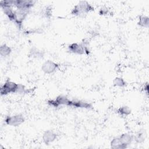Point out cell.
Listing matches in <instances>:
<instances>
[{
    "instance_id": "19",
    "label": "cell",
    "mask_w": 149,
    "mask_h": 149,
    "mask_svg": "<svg viewBox=\"0 0 149 149\" xmlns=\"http://www.w3.org/2000/svg\"><path fill=\"white\" fill-rule=\"evenodd\" d=\"M99 13L100 15H107L109 13V10L107 8H101L100 11H99Z\"/></svg>"
},
{
    "instance_id": "12",
    "label": "cell",
    "mask_w": 149,
    "mask_h": 149,
    "mask_svg": "<svg viewBox=\"0 0 149 149\" xmlns=\"http://www.w3.org/2000/svg\"><path fill=\"white\" fill-rule=\"evenodd\" d=\"M29 56L33 58L40 59L44 56V52L38 48L34 47L30 49L29 52Z\"/></svg>"
},
{
    "instance_id": "8",
    "label": "cell",
    "mask_w": 149,
    "mask_h": 149,
    "mask_svg": "<svg viewBox=\"0 0 149 149\" xmlns=\"http://www.w3.org/2000/svg\"><path fill=\"white\" fill-rule=\"evenodd\" d=\"M35 2L34 1L30 0H13V6L16 7V9L30 10L34 5Z\"/></svg>"
},
{
    "instance_id": "11",
    "label": "cell",
    "mask_w": 149,
    "mask_h": 149,
    "mask_svg": "<svg viewBox=\"0 0 149 149\" xmlns=\"http://www.w3.org/2000/svg\"><path fill=\"white\" fill-rule=\"evenodd\" d=\"M119 137L125 148H127V146L130 145L134 140V136L132 134L127 133L122 134L120 136H119Z\"/></svg>"
},
{
    "instance_id": "5",
    "label": "cell",
    "mask_w": 149,
    "mask_h": 149,
    "mask_svg": "<svg viewBox=\"0 0 149 149\" xmlns=\"http://www.w3.org/2000/svg\"><path fill=\"white\" fill-rule=\"evenodd\" d=\"M5 123L11 126H19L24 122V118L20 113L15 114L13 115L6 116L4 120Z\"/></svg>"
},
{
    "instance_id": "13",
    "label": "cell",
    "mask_w": 149,
    "mask_h": 149,
    "mask_svg": "<svg viewBox=\"0 0 149 149\" xmlns=\"http://www.w3.org/2000/svg\"><path fill=\"white\" fill-rule=\"evenodd\" d=\"M111 147L114 149H124L126 148L122 144L119 137H116L112 139L110 143Z\"/></svg>"
},
{
    "instance_id": "18",
    "label": "cell",
    "mask_w": 149,
    "mask_h": 149,
    "mask_svg": "<svg viewBox=\"0 0 149 149\" xmlns=\"http://www.w3.org/2000/svg\"><path fill=\"white\" fill-rule=\"evenodd\" d=\"M52 6L49 5V6H45L44 8H43L42 9L41 13L43 17L45 18H50L51 16H52Z\"/></svg>"
},
{
    "instance_id": "7",
    "label": "cell",
    "mask_w": 149,
    "mask_h": 149,
    "mask_svg": "<svg viewBox=\"0 0 149 149\" xmlns=\"http://www.w3.org/2000/svg\"><path fill=\"white\" fill-rule=\"evenodd\" d=\"M59 68V65L51 60L44 62L41 66V70L45 74H52L55 72Z\"/></svg>"
},
{
    "instance_id": "15",
    "label": "cell",
    "mask_w": 149,
    "mask_h": 149,
    "mask_svg": "<svg viewBox=\"0 0 149 149\" xmlns=\"http://www.w3.org/2000/svg\"><path fill=\"white\" fill-rule=\"evenodd\" d=\"M116 111L118 114L122 116H127L131 113V109L126 105L120 107Z\"/></svg>"
},
{
    "instance_id": "17",
    "label": "cell",
    "mask_w": 149,
    "mask_h": 149,
    "mask_svg": "<svg viewBox=\"0 0 149 149\" xmlns=\"http://www.w3.org/2000/svg\"><path fill=\"white\" fill-rule=\"evenodd\" d=\"M113 84L115 87H125L127 85L126 81L120 77H116L113 80Z\"/></svg>"
},
{
    "instance_id": "10",
    "label": "cell",
    "mask_w": 149,
    "mask_h": 149,
    "mask_svg": "<svg viewBox=\"0 0 149 149\" xmlns=\"http://www.w3.org/2000/svg\"><path fill=\"white\" fill-rule=\"evenodd\" d=\"M69 107L75 108H83V109H90L92 108V105L90 102L77 99H73L70 100Z\"/></svg>"
},
{
    "instance_id": "16",
    "label": "cell",
    "mask_w": 149,
    "mask_h": 149,
    "mask_svg": "<svg viewBox=\"0 0 149 149\" xmlns=\"http://www.w3.org/2000/svg\"><path fill=\"white\" fill-rule=\"evenodd\" d=\"M137 24L139 26L141 27L147 28L149 24V19L148 16L141 15L139 17V20Z\"/></svg>"
},
{
    "instance_id": "6",
    "label": "cell",
    "mask_w": 149,
    "mask_h": 149,
    "mask_svg": "<svg viewBox=\"0 0 149 149\" xmlns=\"http://www.w3.org/2000/svg\"><path fill=\"white\" fill-rule=\"evenodd\" d=\"M30 10L16 9L15 10V18L14 23L19 29H21L23 23L28 15Z\"/></svg>"
},
{
    "instance_id": "4",
    "label": "cell",
    "mask_w": 149,
    "mask_h": 149,
    "mask_svg": "<svg viewBox=\"0 0 149 149\" xmlns=\"http://www.w3.org/2000/svg\"><path fill=\"white\" fill-rule=\"evenodd\" d=\"M70 100L68 97L63 95H59L55 99L49 100L47 101V104L54 108H58L60 106H70Z\"/></svg>"
},
{
    "instance_id": "9",
    "label": "cell",
    "mask_w": 149,
    "mask_h": 149,
    "mask_svg": "<svg viewBox=\"0 0 149 149\" xmlns=\"http://www.w3.org/2000/svg\"><path fill=\"white\" fill-rule=\"evenodd\" d=\"M58 137L57 133L52 130H45L42 136V139L43 142L49 145L53 141H54Z\"/></svg>"
},
{
    "instance_id": "2",
    "label": "cell",
    "mask_w": 149,
    "mask_h": 149,
    "mask_svg": "<svg viewBox=\"0 0 149 149\" xmlns=\"http://www.w3.org/2000/svg\"><path fill=\"white\" fill-rule=\"evenodd\" d=\"M93 10H94V7L89 2L81 1L73 7L71 14L76 16H82Z\"/></svg>"
},
{
    "instance_id": "3",
    "label": "cell",
    "mask_w": 149,
    "mask_h": 149,
    "mask_svg": "<svg viewBox=\"0 0 149 149\" xmlns=\"http://www.w3.org/2000/svg\"><path fill=\"white\" fill-rule=\"evenodd\" d=\"M19 84L8 79L1 87V95H6L10 93H17Z\"/></svg>"
},
{
    "instance_id": "14",
    "label": "cell",
    "mask_w": 149,
    "mask_h": 149,
    "mask_svg": "<svg viewBox=\"0 0 149 149\" xmlns=\"http://www.w3.org/2000/svg\"><path fill=\"white\" fill-rule=\"evenodd\" d=\"M12 52L10 47L5 44L1 45L0 47V54L2 57H6L10 55Z\"/></svg>"
},
{
    "instance_id": "1",
    "label": "cell",
    "mask_w": 149,
    "mask_h": 149,
    "mask_svg": "<svg viewBox=\"0 0 149 149\" xmlns=\"http://www.w3.org/2000/svg\"><path fill=\"white\" fill-rule=\"evenodd\" d=\"M68 51L77 55H88L90 53L89 42L87 39H84L80 43L73 42L68 47Z\"/></svg>"
}]
</instances>
